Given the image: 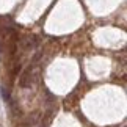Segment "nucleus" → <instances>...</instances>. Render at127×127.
Segmentation results:
<instances>
[{
	"mask_svg": "<svg viewBox=\"0 0 127 127\" xmlns=\"http://www.w3.org/2000/svg\"><path fill=\"white\" fill-rule=\"evenodd\" d=\"M2 94H3V99L5 100H9V93L5 90V88H2Z\"/></svg>",
	"mask_w": 127,
	"mask_h": 127,
	"instance_id": "nucleus-1",
	"label": "nucleus"
}]
</instances>
